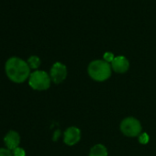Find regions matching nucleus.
Listing matches in <instances>:
<instances>
[{
	"label": "nucleus",
	"instance_id": "nucleus-7",
	"mask_svg": "<svg viewBox=\"0 0 156 156\" xmlns=\"http://www.w3.org/2000/svg\"><path fill=\"white\" fill-rule=\"evenodd\" d=\"M111 68L116 73H124L129 68V62L125 56H122V55L116 56L111 62Z\"/></svg>",
	"mask_w": 156,
	"mask_h": 156
},
{
	"label": "nucleus",
	"instance_id": "nucleus-2",
	"mask_svg": "<svg viewBox=\"0 0 156 156\" xmlns=\"http://www.w3.org/2000/svg\"><path fill=\"white\" fill-rule=\"evenodd\" d=\"M111 64L105 60H94L87 67L89 76L97 82L108 80L111 76Z\"/></svg>",
	"mask_w": 156,
	"mask_h": 156
},
{
	"label": "nucleus",
	"instance_id": "nucleus-13",
	"mask_svg": "<svg viewBox=\"0 0 156 156\" xmlns=\"http://www.w3.org/2000/svg\"><path fill=\"white\" fill-rule=\"evenodd\" d=\"M115 56L113 55V53L111 52H106L104 54V60L108 62H112V61L114 60Z\"/></svg>",
	"mask_w": 156,
	"mask_h": 156
},
{
	"label": "nucleus",
	"instance_id": "nucleus-8",
	"mask_svg": "<svg viewBox=\"0 0 156 156\" xmlns=\"http://www.w3.org/2000/svg\"><path fill=\"white\" fill-rule=\"evenodd\" d=\"M4 142H5L7 149L12 151L16 148L20 147V136L16 130H9L4 137Z\"/></svg>",
	"mask_w": 156,
	"mask_h": 156
},
{
	"label": "nucleus",
	"instance_id": "nucleus-3",
	"mask_svg": "<svg viewBox=\"0 0 156 156\" xmlns=\"http://www.w3.org/2000/svg\"><path fill=\"white\" fill-rule=\"evenodd\" d=\"M51 76L45 71L36 70L31 73L29 77L30 87L37 91H44L49 89V87H51Z\"/></svg>",
	"mask_w": 156,
	"mask_h": 156
},
{
	"label": "nucleus",
	"instance_id": "nucleus-1",
	"mask_svg": "<svg viewBox=\"0 0 156 156\" xmlns=\"http://www.w3.org/2000/svg\"><path fill=\"white\" fill-rule=\"evenodd\" d=\"M5 72L9 79L16 84H22L29 80L31 73L28 62L19 57H10L6 62Z\"/></svg>",
	"mask_w": 156,
	"mask_h": 156
},
{
	"label": "nucleus",
	"instance_id": "nucleus-4",
	"mask_svg": "<svg viewBox=\"0 0 156 156\" xmlns=\"http://www.w3.org/2000/svg\"><path fill=\"white\" fill-rule=\"evenodd\" d=\"M120 130L125 136L137 137L140 135L142 128L140 122L137 119L133 117H128L121 121Z\"/></svg>",
	"mask_w": 156,
	"mask_h": 156
},
{
	"label": "nucleus",
	"instance_id": "nucleus-5",
	"mask_svg": "<svg viewBox=\"0 0 156 156\" xmlns=\"http://www.w3.org/2000/svg\"><path fill=\"white\" fill-rule=\"evenodd\" d=\"M50 76L51 82L54 84H61L62 83L67 77V68L62 62H55L50 71Z\"/></svg>",
	"mask_w": 156,
	"mask_h": 156
},
{
	"label": "nucleus",
	"instance_id": "nucleus-11",
	"mask_svg": "<svg viewBox=\"0 0 156 156\" xmlns=\"http://www.w3.org/2000/svg\"><path fill=\"white\" fill-rule=\"evenodd\" d=\"M12 155L13 156H26V152H25V150L20 148V147H18L16 148L15 150L12 151Z\"/></svg>",
	"mask_w": 156,
	"mask_h": 156
},
{
	"label": "nucleus",
	"instance_id": "nucleus-9",
	"mask_svg": "<svg viewBox=\"0 0 156 156\" xmlns=\"http://www.w3.org/2000/svg\"><path fill=\"white\" fill-rule=\"evenodd\" d=\"M108 153L106 146L100 143L94 145L89 151V156H108Z\"/></svg>",
	"mask_w": 156,
	"mask_h": 156
},
{
	"label": "nucleus",
	"instance_id": "nucleus-14",
	"mask_svg": "<svg viewBox=\"0 0 156 156\" xmlns=\"http://www.w3.org/2000/svg\"><path fill=\"white\" fill-rule=\"evenodd\" d=\"M148 140H149V137L145 133L140 134V142H141V143H147Z\"/></svg>",
	"mask_w": 156,
	"mask_h": 156
},
{
	"label": "nucleus",
	"instance_id": "nucleus-6",
	"mask_svg": "<svg viewBox=\"0 0 156 156\" xmlns=\"http://www.w3.org/2000/svg\"><path fill=\"white\" fill-rule=\"evenodd\" d=\"M80 140H81V130L78 128L72 126L65 129L63 133V141L65 144H67L68 146H73L79 142Z\"/></svg>",
	"mask_w": 156,
	"mask_h": 156
},
{
	"label": "nucleus",
	"instance_id": "nucleus-10",
	"mask_svg": "<svg viewBox=\"0 0 156 156\" xmlns=\"http://www.w3.org/2000/svg\"><path fill=\"white\" fill-rule=\"evenodd\" d=\"M27 62H28L30 68V69H34V70H37V69L40 67L41 63V59H40L38 56H36V55L30 56V57L27 60Z\"/></svg>",
	"mask_w": 156,
	"mask_h": 156
},
{
	"label": "nucleus",
	"instance_id": "nucleus-12",
	"mask_svg": "<svg viewBox=\"0 0 156 156\" xmlns=\"http://www.w3.org/2000/svg\"><path fill=\"white\" fill-rule=\"evenodd\" d=\"M0 156H13L12 151L7 148H0Z\"/></svg>",
	"mask_w": 156,
	"mask_h": 156
}]
</instances>
